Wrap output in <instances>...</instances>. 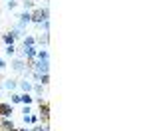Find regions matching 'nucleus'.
<instances>
[{
    "label": "nucleus",
    "instance_id": "1",
    "mask_svg": "<svg viewBox=\"0 0 149 131\" xmlns=\"http://www.w3.org/2000/svg\"><path fill=\"white\" fill-rule=\"evenodd\" d=\"M32 70L38 71V73H48L50 71V60H34Z\"/></svg>",
    "mask_w": 149,
    "mask_h": 131
},
{
    "label": "nucleus",
    "instance_id": "2",
    "mask_svg": "<svg viewBox=\"0 0 149 131\" xmlns=\"http://www.w3.org/2000/svg\"><path fill=\"white\" fill-rule=\"evenodd\" d=\"M10 66H12V70L16 71V73H24V70H26V62H24L22 58H14Z\"/></svg>",
    "mask_w": 149,
    "mask_h": 131
},
{
    "label": "nucleus",
    "instance_id": "3",
    "mask_svg": "<svg viewBox=\"0 0 149 131\" xmlns=\"http://www.w3.org/2000/svg\"><path fill=\"white\" fill-rule=\"evenodd\" d=\"M30 22H32V14H30L28 10H24L22 14L18 16V26H20V28H26Z\"/></svg>",
    "mask_w": 149,
    "mask_h": 131
},
{
    "label": "nucleus",
    "instance_id": "4",
    "mask_svg": "<svg viewBox=\"0 0 149 131\" xmlns=\"http://www.w3.org/2000/svg\"><path fill=\"white\" fill-rule=\"evenodd\" d=\"M12 113H14L12 103H0V117H2V119H8Z\"/></svg>",
    "mask_w": 149,
    "mask_h": 131
},
{
    "label": "nucleus",
    "instance_id": "5",
    "mask_svg": "<svg viewBox=\"0 0 149 131\" xmlns=\"http://www.w3.org/2000/svg\"><path fill=\"white\" fill-rule=\"evenodd\" d=\"M40 117H42L44 123H48V119H50V105H48L46 101L40 103Z\"/></svg>",
    "mask_w": 149,
    "mask_h": 131
},
{
    "label": "nucleus",
    "instance_id": "6",
    "mask_svg": "<svg viewBox=\"0 0 149 131\" xmlns=\"http://www.w3.org/2000/svg\"><path fill=\"white\" fill-rule=\"evenodd\" d=\"M32 85H34V83L30 82V80H22V82H18V87L22 89L24 94H30V91H32Z\"/></svg>",
    "mask_w": 149,
    "mask_h": 131
},
{
    "label": "nucleus",
    "instance_id": "7",
    "mask_svg": "<svg viewBox=\"0 0 149 131\" xmlns=\"http://www.w3.org/2000/svg\"><path fill=\"white\" fill-rule=\"evenodd\" d=\"M0 131H16V127H14V123L10 119H2L0 121Z\"/></svg>",
    "mask_w": 149,
    "mask_h": 131
},
{
    "label": "nucleus",
    "instance_id": "8",
    "mask_svg": "<svg viewBox=\"0 0 149 131\" xmlns=\"http://www.w3.org/2000/svg\"><path fill=\"white\" fill-rule=\"evenodd\" d=\"M2 87L8 89V91H14V89L18 87V82H16V80H4V82H2Z\"/></svg>",
    "mask_w": 149,
    "mask_h": 131
},
{
    "label": "nucleus",
    "instance_id": "9",
    "mask_svg": "<svg viewBox=\"0 0 149 131\" xmlns=\"http://www.w3.org/2000/svg\"><path fill=\"white\" fill-rule=\"evenodd\" d=\"M32 91L36 94V97H42V95H44V85H42V83H34V85H32Z\"/></svg>",
    "mask_w": 149,
    "mask_h": 131
},
{
    "label": "nucleus",
    "instance_id": "10",
    "mask_svg": "<svg viewBox=\"0 0 149 131\" xmlns=\"http://www.w3.org/2000/svg\"><path fill=\"white\" fill-rule=\"evenodd\" d=\"M34 101V97L30 94H20V103H24V105H30Z\"/></svg>",
    "mask_w": 149,
    "mask_h": 131
},
{
    "label": "nucleus",
    "instance_id": "11",
    "mask_svg": "<svg viewBox=\"0 0 149 131\" xmlns=\"http://www.w3.org/2000/svg\"><path fill=\"white\" fill-rule=\"evenodd\" d=\"M10 32H12V36H14V38H16V40H18V38H22V36H24V28H20V26H18V24H16V26H14V28H12Z\"/></svg>",
    "mask_w": 149,
    "mask_h": 131
},
{
    "label": "nucleus",
    "instance_id": "12",
    "mask_svg": "<svg viewBox=\"0 0 149 131\" xmlns=\"http://www.w3.org/2000/svg\"><path fill=\"white\" fill-rule=\"evenodd\" d=\"M48 34H50V32H44V34L40 36V38H38L36 42H38L40 46H46V44H48V40H50V36H48Z\"/></svg>",
    "mask_w": 149,
    "mask_h": 131
},
{
    "label": "nucleus",
    "instance_id": "13",
    "mask_svg": "<svg viewBox=\"0 0 149 131\" xmlns=\"http://www.w3.org/2000/svg\"><path fill=\"white\" fill-rule=\"evenodd\" d=\"M14 40H16V38L12 36V32H8V34H4V36H2V42H4L6 46H8V44H14Z\"/></svg>",
    "mask_w": 149,
    "mask_h": 131
},
{
    "label": "nucleus",
    "instance_id": "14",
    "mask_svg": "<svg viewBox=\"0 0 149 131\" xmlns=\"http://www.w3.org/2000/svg\"><path fill=\"white\" fill-rule=\"evenodd\" d=\"M36 60H50L48 50H38V52H36Z\"/></svg>",
    "mask_w": 149,
    "mask_h": 131
},
{
    "label": "nucleus",
    "instance_id": "15",
    "mask_svg": "<svg viewBox=\"0 0 149 131\" xmlns=\"http://www.w3.org/2000/svg\"><path fill=\"white\" fill-rule=\"evenodd\" d=\"M34 44H36L34 36H26V38H24V48H26V46H34Z\"/></svg>",
    "mask_w": 149,
    "mask_h": 131
},
{
    "label": "nucleus",
    "instance_id": "16",
    "mask_svg": "<svg viewBox=\"0 0 149 131\" xmlns=\"http://www.w3.org/2000/svg\"><path fill=\"white\" fill-rule=\"evenodd\" d=\"M4 52H6V56H14V54H16V46H14V44H8Z\"/></svg>",
    "mask_w": 149,
    "mask_h": 131
},
{
    "label": "nucleus",
    "instance_id": "17",
    "mask_svg": "<svg viewBox=\"0 0 149 131\" xmlns=\"http://www.w3.org/2000/svg\"><path fill=\"white\" fill-rule=\"evenodd\" d=\"M40 83H42V85H48V83H50V76H48V73H42V76H40Z\"/></svg>",
    "mask_w": 149,
    "mask_h": 131
},
{
    "label": "nucleus",
    "instance_id": "18",
    "mask_svg": "<svg viewBox=\"0 0 149 131\" xmlns=\"http://www.w3.org/2000/svg\"><path fill=\"white\" fill-rule=\"evenodd\" d=\"M10 103H20V94H10Z\"/></svg>",
    "mask_w": 149,
    "mask_h": 131
},
{
    "label": "nucleus",
    "instance_id": "19",
    "mask_svg": "<svg viewBox=\"0 0 149 131\" xmlns=\"http://www.w3.org/2000/svg\"><path fill=\"white\" fill-rule=\"evenodd\" d=\"M24 8H26L28 12L34 10V2H32V0H26V2H24Z\"/></svg>",
    "mask_w": 149,
    "mask_h": 131
},
{
    "label": "nucleus",
    "instance_id": "20",
    "mask_svg": "<svg viewBox=\"0 0 149 131\" xmlns=\"http://www.w3.org/2000/svg\"><path fill=\"white\" fill-rule=\"evenodd\" d=\"M40 26H42V30H44V32H50V20H44Z\"/></svg>",
    "mask_w": 149,
    "mask_h": 131
},
{
    "label": "nucleus",
    "instance_id": "21",
    "mask_svg": "<svg viewBox=\"0 0 149 131\" xmlns=\"http://www.w3.org/2000/svg\"><path fill=\"white\" fill-rule=\"evenodd\" d=\"M16 4H18V0H8V8H10V10L16 8Z\"/></svg>",
    "mask_w": 149,
    "mask_h": 131
},
{
    "label": "nucleus",
    "instance_id": "22",
    "mask_svg": "<svg viewBox=\"0 0 149 131\" xmlns=\"http://www.w3.org/2000/svg\"><path fill=\"white\" fill-rule=\"evenodd\" d=\"M30 76H32V80H36V82H40V76H42V73H38V71H32Z\"/></svg>",
    "mask_w": 149,
    "mask_h": 131
},
{
    "label": "nucleus",
    "instance_id": "23",
    "mask_svg": "<svg viewBox=\"0 0 149 131\" xmlns=\"http://www.w3.org/2000/svg\"><path fill=\"white\" fill-rule=\"evenodd\" d=\"M40 131H50V125L44 123V125H40Z\"/></svg>",
    "mask_w": 149,
    "mask_h": 131
},
{
    "label": "nucleus",
    "instance_id": "24",
    "mask_svg": "<svg viewBox=\"0 0 149 131\" xmlns=\"http://www.w3.org/2000/svg\"><path fill=\"white\" fill-rule=\"evenodd\" d=\"M22 113H24V115H30L32 111H30V107H28V105H24V111H22Z\"/></svg>",
    "mask_w": 149,
    "mask_h": 131
},
{
    "label": "nucleus",
    "instance_id": "25",
    "mask_svg": "<svg viewBox=\"0 0 149 131\" xmlns=\"http://www.w3.org/2000/svg\"><path fill=\"white\" fill-rule=\"evenodd\" d=\"M30 123H38V115H30Z\"/></svg>",
    "mask_w": 149,
    "mask_h": 131
},
{
    "label": "nucleus",
    "instance_id": "26",
    "mask_svg": "<svg viewBox=\"0 0 149 131\" xmlns=\"http://www.w3.org/2000/svg\"><path fill=\"white\" fill-rule=\"evenodd\" d=\"M4 68H6V62H4V60H0V71L4 70Z\"/></svg>",
    "mask_w": 149,
    "mask_h": 131
},
{
    "label": "nucleus",
    "instance_id": "27",
    "mask_svg": "<svg viewBox=\"0 0 149 131\" xmlns=\"http://www.w3.org/2000/svg\"><path fill=\"white\" fill-rule=\"evenodd\" d=\"M16 131H30L28 127H22V129H16Z\"/></svg>",
    "mask_w": 149,
    "mask_h": 131
},
{
    "label": "nucleus",
    "instance_id": "28",
    "mask_svg": "<svg viewBox=\"0 0 149 131\" xmlns=\"http://www.w3.org/2000/svg\"><path fill=\"white\" fill-rule=\"evenodd\" d=\"M0 91H2V83H0Z\"/></svg>",
    "mask_w": 149,
    "mask_h": 131
}]
</instances>
